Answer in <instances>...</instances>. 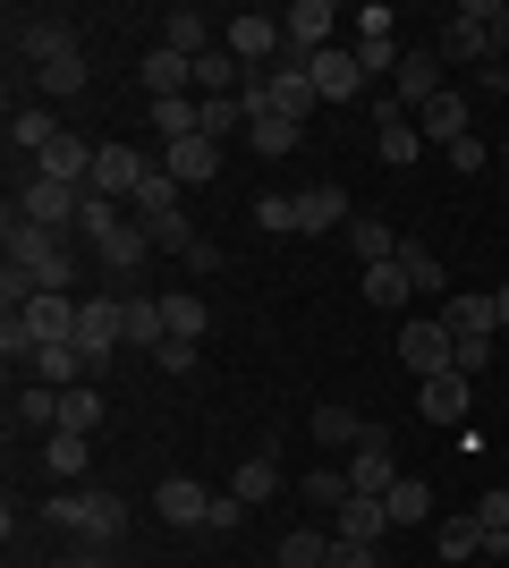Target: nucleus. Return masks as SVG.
<instances>
[{"label": "nucleus", "mask_w": 509, "mask_h": 568, "mask_svg": "<svg viewBox=\"0 0 509 568\" xmlns=\"http://www.w3.org/2000/svg\"><path fill=\"white\" fill-rule=\"evenodd\" d=\"M332 560V535H323V526H289V535H281V568H323Z\"/></svg>", "instance_id": "36"}, {"label": "nucleus", "mask_w": 509, "mask_h": 568, "mask_svg": "<svg viewBox=\"0 0 509 568\" xmlns=\"http://www.w3.org/2000/svg\"><path fill=\"white\" fill-rule=\"evenodd\" d=\"M18 425L60 433V390H51V382H26V390H18Z\"/></svg>", "instance_id": "39"}, {"label": "nucleus", "mask_w": 509, "mask_h": 568, "mask_svg": "<svg viewBox=\"0 0 509 568\" xmlns=\"http://www.w3.org/2000/svg\"><path fill=\"white\" fill-rule=\"evenodd\" d=\"M399 272H408L416 297H441V288H450V272H441V255L425 246V237H399Z\"/></svg>", "instance_id": "27"}, {"label": "nucleus", "mask_w": 509, "mask_h": 568, "mask_svg": "<svg viewBox=\"0 0 509 568\" xmlns=\"http://www.w3.org/2000/svg\"><path fill=\"white\" fill-rule=\"evenodd\" d=\"M297 221H306V230H348V221H357V204H348V187L315 179V187L297 195Z\"/></svg>", "instance_id": "24"}, {"label": "nucleus", "mask_w": 509, "mask_h": 568, "mask_svg": "<svg viewBox=\"0 0 509 568\" xmlns=\"http://www.w3.org/2000/svg\"><path fill=\"white\" fill-rule=\"evenodd\" d=\"M434 544H441V560H467V551H485V526H476V518H441Z\"/></svg>", "instance_id": "47"}, {"label": "nucleus", "mask_w": 509, "mask_h": 568, "mask_svg": "<svg viewBox=\"0 0 509 568\" xmlns=\"http://www.w3.org/2000/svg\"><path fill=\"white\" fill-rule=\"evenodd\" d=\"M145 153H136V144H102V153H94V179H85V195H102V204H120V195H128V204H136V187H145Z\"/></svg>", "instance_id": "7"}, {"label": "nucleus", "mask_w": 509, "mask_h": 568, "mask_svg": "<svg viewBox=\"0 0 509 568\" xmlns=\"http://www.w3.org/2000/svg\"><path fill=\"white\" fill-rule=\"evenodd\" d=\"M162 323H170V339H204V297H187V288H162Z\"/></svg>", "instance_id": "38"}, {"label": "nucleus", "mask_w": 509, "mask_h": 568, "mask_svg": "<svg viewBox=\"0 0 509 568\" xmlns=\"http://www.w3.org/2000/svg\"><path fill=\"white\" fill-rule=\"evenodd\" d=\"M85 450H94L85 433H51V442H43V467L60 475V484H77V475H85Z\"/></svg>", "instance_id": "40"}, {"label": "nucleus", "mask_w": 509, "mask_h": 568, "mask_svg": "<svg viewBox=\"0 0 509 568\" xmlns=\"http://www.w3.org/2000/svg\"><path fill=\"white\" fill-rule=\"evenodd\" d=\"M9 144H18V153H34V162H43L51 144H60V119H51L43 102H18V111H9Z\"/></svg>", "instance_id": "26"}, {"label": "nucleus", "mask_w": 509, "mask_h": 568, "mask_svg": "<svg viewBox=\"0 0 509 568\" xmlns=\"http://www.w3.org/2000/svg\"><path fill=\"white\" fill-rule=\"evenodd\" d=\"M390 26H399L390 9H365V18H357V69L365 77H399V43H390Z\"/></svg>", "instance_id": "18"}, {"label": "nucleus", "mask_w": 509, "mask_h": 568, "mask_svg": "<svg viewBox=\"0 0 509 568\" xmlns=\"http://www.w3.org/2000/svg\"><path fill=\"white\" fill-rule=\"evenodd\" d=\"M255 230H272V237H306V221H297V195H255Z\"/></svg>", "instance_id": "44"}, {"label": "nucleus", "mask_w": 509, "mask_h": 568, "mask_svg": "<svg viewBox=\"0 0 509 568\" xmlns=\"http://www.w3.org/2000/svg\"><path fill=\"white\" fill-rule=\"evenodd\" d=\"M145 94H153V102L195 94V60H179L170 43H153V51H145Z\"/></svg>", "instance_id": "21"}, {"label": "nucleus", "mask_w": 509, "mask_h": 568, "mask_svg": "<svg viewBox=\"0 0 509 568\" xmlns=\"http://www.w3.org/2000/svg\"><path fill=\"white\" fill-rule=\"evenodd\" d=\"M153 509H162L170 526H204L213 518V493H204L195 475H170V484H153Z\"/></svg>", "instance_id": "20"}, {"label": "nucleus", "mask_w": 509, "mask_h": 568, "mask_svg": "<svg viewBox=\"0 0 509 568\" xmlns=\"http://www.w3.org/2000/svg\"><path fill=\"white\" fill-rule=\"evenodd\" d=\"M383 509H390V526H425V518H434V493H425L416 475H399V484L383 493Z\"/></svg>", "instance_id": "35"}, {"label": "nucleus", "mask_w": 509, "mask_h": 568, "mask_svg": "<svg viewBox=\"0 0 509 568\" xmlns=\"http://www.w3.org/2000/svg\"><path fill=\"white\" fill-rule=\"evenodd\" d=\"M450 365H459V374L476 382V374L492 365V332H459V356H450Z\"/></svg>", "instance_id": "48"}, {"label": "nucleus", "mask_w": 509, "mask_h": 568, "mask_svg": "<svg viewBox=\"0 0 509 568\" xmlns=\"http://www.w3.org/2000/svg\"><path fill=\"white\" fill-rule=\"evenodd\" d=\"M501 162H509V144H501Z\"/></svg>", "instance_id": "58"}, {"label": "nucleus", "mask_w": 509, "mask_h": 568, "mask_svg": "<svg viewBox=\"0 0 509 568\" xmlns=\"http://www.w3.org/2000/svg\"><path fill=\"white\" fill-rule=\"evenodd\" d=\"M77 230H85V237H111V230H120V204H102V195H85V213H77Z\"/></svg>", "instance_id": "49"}, {"label": "nucleus", "mask_w": 509, "mask_h": 568, "mask_svg": "<svg viewBox=\"0 0 509 568\" xmlns=\"http://www.w3.org/2000/svg\"><path fill=\"white\" fill-rule=\"evenodd\" d=\"M26 374H34V382H51V390H77V382H94L102 365H94V356H85V348H77V339H43Z\"/></svg>", "instance_id": "13"}, {"label": "nucleus", "mask_w": 509, "mask_h": 568, "mask_svg": "<svg viewBox=\"0 0 509 568\" xmlns=\"http://www.w3.org/2000/svg\"><path fill=\"white\" fill-rule=\"evenodd\" d=\"M323 568H383V560H374V544H332V560H323Z\"/></svg>", "instance_id": "54"}, {"label": "nucleus", "mask_w": 509, "mask_h": 568, "mask_svg": "<svg viewBox=\"0 0 509 568\" xmlns=\"http://www.w3.org/2000/svg\"><path fill=\"white\" fill-rule=\"evenodd\" d=\"M374 144H383V162H425V136H416V119H390V128H374Z\"/></svg>", "instance_id": "42"}, {"label": "nucleus", "mask_w": 509, "mask_h": 568, "mask_svg": "<svg viewBox=\"0 0 509 568\" xmlns=\"http://www.w3.org/2000/svg\"><path fill=\"white\" fill-rule=\"evenodd\" d=\"M94 255H102V272H111V281H136V272L153 263V230H145V221H120L111 237H94Z\"/></svg>", "instance_id": "12"}, {"label": "nucleus", "mask_w": 509, "mask_h": 568, "mask_svg": "<svg viewBox=\"0 0 509 568\" xmlns=\"http://www.w3.org/2000/svg\"><path fill=\"white\" fill-rule=\"evenodd\" d=\"M306 77H315V94H323V102H357L365 85H374V77L357 69V51H339V43L315 51V60H306Z\"/></svg>", "instance_id": "14"}, {"label": "nucleus", "mask_w": 509, "mask_h": 568, "mask_svg": "<svg viewBox=\"0 0 509 568\" xmlns=\"http://www.w3.org/2000/svg\"><path fill=\"white\" fill-rule=\"evenodd\" d=\"M145 230H153V255H179V263H187L195 246H204V237H195V221H187V213H170V221H145Z\"/></svg>", "instance_id": "43"}, {"label": "nucleus", "mask_w": 509, "mask_h": 568, "mask_svg": "<svg viewBox=\"0 0 509 568\" xmlns=\"http://www.w3.org/2000/svg\"><path fill=\"white\" fill-rule=\"evenodd\" d=\"M60 568H111V560H102V551L85 544V551H77V560H60Z\"/></svg>", "instance_id": "55"}, {"label": "nucleus", "mask_w": 509, "mask_h": 568, "mask_svg": "<svg viewBox=\"0 0 509 568\" xmlns=\"http://www.w3.org/2000/svg\"><path fill=\"white\" fill-rule=\"evenodd\" d=\"M34 85H43V94H85V51H69V60H51V69H34Z\"/></svg>", "instance_id": "46"}, {"label": "nucleus", "mask_w": 509, "mask_h": 568, "mask_svg": "<svg viewBox=\"0 0 509 568\" xmlns=\"http://www.w3.org/2000/svg\"><path fill=\"white\" fill-rule=\"evenodd\" d=\"M221 51L255 69V60H272V51H289V34H281V18H264V9H238V18L221 26Z\"/></svg>", "instance_id": "10"}, {"label": "nucleus", "mask_w": 509, "mask_h": 568, "mask_svg": "<svg viewBox=\"0 0 509 568\" xmlns=\"http://www.w3.org/2000/svg\"><path fill=\"white\" fill-rule=\"evenodd\" d=\"M9 51L34 60V69H51V60H69V51H85V43H77V26L60 18V9H26V18H9Z\"/></svg>", "instance_id": "4"}, {"label": "nucleus", "mask_w": 509, "mask_h": 568, "mask_svg": "<svg viewBox=\"0 0 509 568\" xmlns=\"http://www.w3.org/2000/svg\"><path fill=\"white\" fill-rule=\"evenodd\" d=\"M485 162H492V153H485V136H459V144H450V170H459V179H476Z\"/></svg>", "instance_id": "52"}, {"label": "nucleus", "mask_w": 509, "mask_h": 568, "mask_svg": "<svg viewBox=\"0 0 509 568\" xmlns=\"http://www.w3.org/2000/svg\"><path fill=\"white\" fill-rule=\"evenodd\" d=\"M348 246H357L365 272H374V263H399V230H390V221H374V213L348 221Z\"/></svg>", "instance_id": "28"}, {"label": "nucleus", "mask_w": 509, "mask_h": 568, "mask_svg": "<svg viewBox=\"0 0 509 568\" xmlns=\"http://www.w3.org/2000/svg\"><path fill=\"white\" fill-rule=\"evenodd\" d=\"M467 399H476V382H467V374H425V382H416L425 425H467Z\"/></svg>", "instance_id": "15"}, {"label": "nucleus", "mask_w": 509, "mask_h": 568, "mask_svg": "<svg viewBox=\"0 0 509 568\" xmlns=\"http://www.w3.org/2000/svg\"><path fill=\"white\" fill-rule=\"evenodd\" d=\"M297 500H315V509H348V500H357V493H348V467H306V475H297Z\"/></svg>", "instance_id": "31"}, {"label": "nucleus", "mask_w": 509, "mask_h": 568, "mask_svg": "<svg viewBox=\"0 0 509 568\" xmlns=\"http://www.w3.org/2000/svg\"><path fill=\"white\" fill-rule=\"evenodd\" d=\"M179 195H187V187H179V179L153 162V170H145V187H136V213H145V221H170V213H179Z\"/></svg>", "instance_id": "37"}, {"label": "nucleus", "mask_w": 509, "mask_h": 568, "mask_svg": "<svg viewBox=\"0 0 509 568\" xmlns=\"http://www.w3.org/2000/svg\"><path fill=\"white\" fill-rule=\"evenodd\" d=\"M297 136H306L297 119H255V128H246V144H255L264 162H281V153H297Z\"/></svg>", "instance_id": "41"}, {"label": "nucleus", "mask_w": 509, "mask_h": 568, "mask_svg": "<svg viewBox=\"0 0 509 568\" xmlns=\"http://www.w3.org/2000/svg\"><path fill=\"white\" fill-rule=\"evenodd\" d=\"M441 60H467V69H492V18H485V0H467V9H450V26H441Z\"/></svg>", "instance_id": "9"}, {"label": "nucleus", "mask_w": 509, "mask_h": 568, "mask_svg": "<svg viewBox=\"0 0 509 568\" xmlns=\"http://www.w3.org/2000/svg\"><path fill=\"white\" fill-rule=\"evenodd\" d=\"M9 272H26V281L43 288V297H69L77 288V255L60 230H34V221L9 204Z\"/></svg>", "instance_id": "1"}, {"label": "nucleus", "mask_w": 509, "mask_h": 568, "mask_svg": "<svg viewBox=\"0 0 509 568\" xmlns=\"http://www.w3.org/2000/svg\"><path fill=\"white\" fill-rule=\"evenodd\" d=\"M390 94L408 102V111H425V102L441 94V43H425V51H399V77H390Z\"/></svg>", "instance_id": "16"}, {"label": "nucleus", "mask_w": 509, "mask_h": 568, "mask_svg": "<svg viewBox=\"0 0 509 568\" xmlns=\"http://www.w3.org/2000/svg\"><path fill=\"white\" fill-rule=\"evenodd\" d=\"M246 111H255V119H297V128H306V111H315V77H306V60H272V69L264 77H246Z\"/></svg>", "instance_id": "2"}, {"label": "nucleus", "mask_w": 509, "mask_h": 568, "mask_svg": "<svg viewBox=\"0 0 509 568\" xmlns=\"http://www.w3.org/2000/svg\"><path fill=\"white\" fill-rule=\"evenodd\" d=\"M94 153H102V144H85V136H69V128H60V144H51L43 162H34V179H60V187H85V179H94Z\"/></svg>", "instance_id": "19"}, {"label": "nucleus", "mask_w": 509, "mask_h": 568, "mask_svg": "<svg viewBox=\"0 0 509 568\" xmlns=\"http://www.w3.org/2000/svg\"><path fill=\"white\" fill-rule=\"evenodd\" d=\"M204 526H213V535H238V526H246V500L238 493H213V518H204Z\"/></svg>", "instance_id": "51"}, {"label": "nucleus", "mask_w": 509, "mask_h": 568, "mask_svg": "<svg viewBox=\"0 0 509 568\" xmlns=\"http://www.w3.org/2000/svg\"><path fill=\"white\" fill-rule=\"evenodd\" d=\"M94 425H102V390H94V382L60 390V433H85V442H94Z\"/></svg>", "instance_id": "34"}, {"label": "nucleus", "mask_w": 509, "mask_h": 568, "mask_svg": "<svg viewBox=\"0 0 509 568\" xmlns=\"http://www.w3.org/2000/svg\"><path fill=\"white\" fill-rule=\"evenodd\" d=\"M162 170H170V179H179V187H204V179H213V170H221V144H213V136L162 144Z\"/></svg>", "instance_id": "23"}, {"label": "nucleus", "mask_w": 509, "mask_h": 568, "mask_svg": "<svg viewBox=\"0 0 509 568\" xmlns=\"http://www.w3.org/2000/svg\"><path fill=\"white\" fill-rule=\"evenodd\" d=\"M390 484H399V458H390V433H383V425H365V442L348 450V493L383 500Z\"/></svg>", "instance_id": "8"}, {"label": "nucleus", "mask_w": 509, "mask_h": 568, "mask_svg": "<svg viewBox=\"0 0 509 568\" xmlns=\"http://www.w3.org/2000/svg\"><path fill=\"white\" fill-rule=\"evenodd\" d=\"M383 535H390V509H383V500H348V509H332V544H383Z\"/></svg>", "instance_id": "22"}, {"label": "nucleus", "mask_w": 509, "mask_h": 568, "mask_svg": "<svg viewBox=\"0 0 509 568\" xmlns=\"http://www.w3.org/2000/svg\"><path fill=\"white\" fill-rule=\"evenodd\" d=\"M485 94H501V102H509V69H485Z\"/></svg>", "instance_id": "56"}, {"label": "nucleus", "mask_w": 509, "mask_h": 568, "mask_svg": "<svg viewBox=\"0 0 509 568\" xmlns=\"http://www.w3.org/2000/svg\"><path fill=\"white\" fill-rule=\"evenodd\" d=\"M162 43L179 51V60H204V51H221V43H213V18H204V9H170V18H162Z\"/></svg>", "instance_id": "25"}, {"label": "nucleus", "mask_w": 509, "mask_h": 568, "mask_svg": "<svg viewBox=\"0 0 509 568\" xmlns=\"http://www.w3.org/2000/svg\"><path fill=\"white\" fill-rule=\"evenodd\" d=\"M332 26H339L332 0H297L289 18H281V34H289V51H281V60H315V51H332Z\"/></svg>", "instance_id": "11"}, {"label": "nucleus", "mask_w": 509, "mask_h": 568, "mask_svg": "<svg viewBox=\"0 0 509 568\" xmlns=\"http://www.w3.org/2000/svg\"><path fill=\"white\" fill-rule=\"evenodd\" d=\"M306 433H315V442H323V450H357V442H365V416H348V407H315V425H306Z\"/></svg>", "instance_id": "30"}, {"label": "nucleus", "mask_w": 509, "mask_h": 568, "mask_svg": "<svg viewBox=\"0 0 509 568\" xmlns=\"http://www.w3.org/2000/svg\"><path fill=\"white\" fill-rule=\"evenodd\" d=\"M18 213L34 221V230H77V213H85V187H60V179H34V170H26Z\"/></svg>", "instance_id": "6"}, {"label": "nucleus", "mask_w": 509, "mask_h": 568, "mask_svg": "<svg viewBox=\"0 0 509 568\" xmlns=\"http://www.w3.org/2000/svg\"><path fill=\"white\" fill-rule=\"evenodd\" d=\"M441 323H450V332H501V297H450V306H441Z\"/></svg>", "instance_id": "32"}, {"label": "nucleus", "mask_w": 509, "mask_h": 568, "mask_svg": "<svg viewBox=\"0 0 509 568\" xmlns=\"http://www.w3.org/2000/svg\"><path fill=\"white\" fill-rule=\"evenodd\" d=\"M399 356L416 365V382L425 374H459L450 356H459V332L441 323V314H416V323H399Z\"/></svg>", "instance_id": "5"}, {"label": "nucleus", "mask_w": 509, "mask_h": 568, "mask_svg": "<svg viewBox=\"0 0 509 568\" xmlns=\"http://www.w3.org/2000/svg\"><path fill=\"white\" fill-rule=\"evenodd\" d=\"M230 493H238L246 509H255V500H272V493H281V458H272V450H255L238 475H230Z\"/></svg>", "instance_id": "29"}, {"label": "nucleus", "mask_w": 509, "mask_h": 568, "mask_svg": "<svg viewBox=\"0 0 509 568\" xmlns=\"http://www.w3.org/2000/svg\"><path fill=\"white\" fill-rule=\"evenodd\" d=\"M153 365H162V374H195L204 356H195V339H162V348H153Z\"/></svg>", "instance_id": "50"}, {"label": "nucleus", "mask_w": 509, "mask_h": 568, "mask_svg": "<svg viewBox=\"0 0 509 568\" xmlns=\"http://www.w3.org/2000/svg\"><path fill=\"white\" fill-rule=\"evenodd\" d=\"M51 526H77L85 544H120L128 535V500L120 493H69V500H51Z\"/></svg>", "instance_id": "3"}, {"label": "nucleus", "mask_w": 509, "mask_h": 568, "mask_svg": "<svg viewBox=\"0 0 509 568\" xmlns=\"http://www.w3.org/2000/svg\"><path fill=\"white\" fill-rule=\"evenodd\" d=\"M476 526H485V535H509V493H485V500H476Z\"/></svg>", "instance_id": "53"}, {"label": "nucleus", "mask_w": 509, "mask_h": 568, "mask_svg": "<svg viewBox=\"0 0 509 568\" xmlns=\"http://www.w3.org/2000/svg\"><path fill=\"white\" fill-rule=\"evenodd\" d=\"M492 297H501V332H509V288H492Z\"/></svg>", "instance_id": "57"}, {"label": "nucleus", "mask_w": 509, "mask_h": 568, "mask_svg": "<svg viewBox=\"0 0 509 568\" xmlns=\"http://www.w3.org/2000/svg\"><path fill=\"white\" fill-rule=\"evenodd\" d=\"M416 288H408V272H399V263H374V272H365V306H408Z\"/></svg>", "instance_id": "45"}, {"label": "nucleus", "mask_w": 509, "mask_h": 568, "mask_svg": "<svg viewBox=\"0 0 509 568\" xmlns=\"http://www.w3.org/2000/svg\"><path fill=\"white\" fill-rule=\"evenodd\" d=\"M170 323H162V288L153 297H128V348H162Z\"/></svg>", "instance_id": "33"}, {"label": "nucleus", "mask_w": 509, "mask_h": 568, "mask_svg": "<svg viewBox=\"0 0 509 568\" xmlns=\"http://www.w3.org/2000/svg\"><path fill=\"white\" fill-rule=\"evenodd\" d=\"M416 136L441 144V153H450L459 136H476V111H467V94H434L425 111H416Z\"/></svg>", "instance_id": "17"}]
</instances>
